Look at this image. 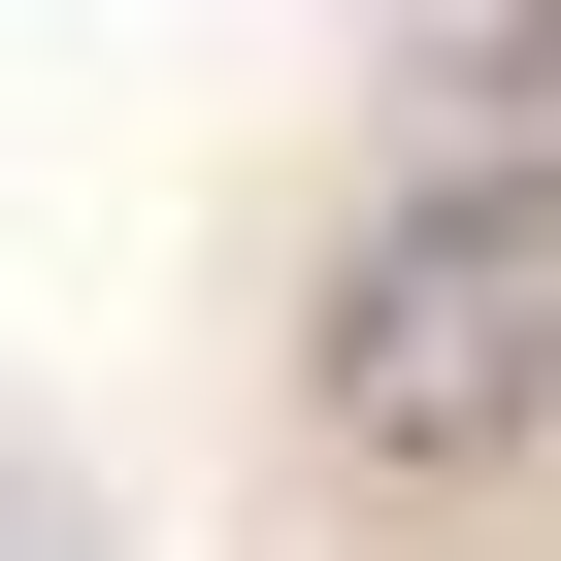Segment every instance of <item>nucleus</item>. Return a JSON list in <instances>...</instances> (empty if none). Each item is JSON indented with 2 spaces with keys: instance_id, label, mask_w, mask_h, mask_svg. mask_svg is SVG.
<instances>
[{
  "instance_id": "obj_1",
  "label": "nucleus",
  "mask_w": 561,
  "mask_h": 561,
  "mask_svg": "<svg viewBox=\"0 0 561 561\" xmlns=\"http://www.w3.org/2000/svg\"><path fill=\"white\" fill-rule=\"evenodd\" d=\"M528 430H561V165L462 133L331 264V462H528Z\"/></svg>"
}]
</instances>
